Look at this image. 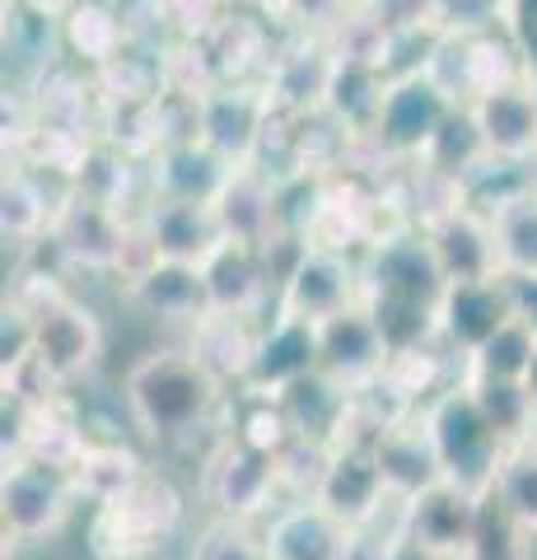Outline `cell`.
<instances>
[{
  "label": "cell",
  "mask_w": 537,
  "mask_h": 560,
  "mask_svg": "<svg viewBox=\"0 0 537 560\" xmlns=\"http://www.w3.org/2000/svg\"><path fill=\"white\" fill-rule=\"evenodd\" d=\"M127 411L154 444H178L220 411L224 383L192 350H150L127 370Z\"/></svg>",
  "instance_id": "obj_1"
},
{
  "label": "cell",
  "mask_w": 537,
  "mask_h": 560,
  "mask_svg": "<svg viewBox=\"0 0 537 560\" xmlns=\"http://www.w3.org/2000/svg\"><path fill=\"white\" fill-rule=\"evenodd\" d=\"M421 420H425L430 440H435L444 481H454L463 490H472L477 500H487L495 490L500 463H505V440H500L491 430V420L481 416L472 388L454 378L435 397H425Z\"/></svg>",
  "instance_id": "obj_2"
},
{
  "label": "cell",
  "mask_w": 537,
  "mask_h": 560,
  "mask_svg": "<svg viewBox=\"0 0 537 560\" xmlns=\"http://www.w3.org/2000/svg\"><path fill=\"white\" fill-rule=\"evenodd\" d=\"M360 280H365V300L360 304H407V308H435V313L448 290L421 224H388L360 253Z\"/></svg>",
  "instance_id": "obj_3"
},
{
  "label": "cell",
  "mask_w": 537,
  "mask_h": 560,
  "mask_svg": "<svg viewBox=\"0 0 537 560\" xmlns=\"http://www.w3.org/2000/svg\"><path fill=\"white\" fill-rule=\"evenodd\" d=\"M425 75L448 94L454 108H472L481 94L524 80V70H518V51L510 33L500 24H487V28H444L425 57Z\"/></svg>",
  "instance_id": "obj_4"
},
{
  "label": "cell",
  "mask_w": 537,
  "mask_h": 560,
  "mask_svg": "<svg viewBox=\"0 0 537 560\" xmlns=\"http://www.w3.org/2000/svg\"><path fill=\"white\" fill-rule=\"evenodd\" d=\"M80 500L75 477L38 453H14L5 458L0 477V518H5V541H43L66 528Z\"/></svg>",
  "instance_id": "obj_5"
},
{
  "label": "cell",
  "mask_w": 537,
  "mask_h": 560,
  "mask_svg": "<svg viewBox=\"0 0 537 560\" xmlns=\"http://www.w3.org/2000/svg\"><path fill=\"white\" fill-rule=\"evenodd\" d=\"M271 117H276L271 90H257L248 80L211 84L192 103V131L230 164L257 160V150H262V140L271 131Z\"/></svg>",
  "instance_id": "obj_6"
},
{
  "label": "cell",
  "mask_w": 537,
  "mask_h": 560,
  "mask_svg": "<svg viewBox=\"0 0 537 560\" xmlns=\"http://www.w3.org/2000/svg\"><path fill=\"white\" fill-rule=\"evenodd\" d=\"M276 313L304 323H327L341 308L365 300V280H360V261L351 253L332 248H304L294 253L285 276L276 280Z\"/></svg>",
  "instance_id": "obj_7"
},
{
  "label": "cell",
  "mask_w": 537,
  "mask_h": 560,
  "mask_svg": "<svg viewBox=\"0 0 537 560\" xmlns=\"http://www.w3.org/2000/svg\"><path fill=\"white\" fill-rule=\"evenodd\" d=\"M454 113V103L440 90L425 70H407V75H393L388 80V94H384V108H378L374 121V150L384 160H416L430 150V140L440 136V127Z\"/></svg>",
  "instance_id": "obj_8"
},
{
  "label": "cell",
  "mask_w": 537,
  "mask_h": 560,
  "mask_svg": "<svg viewBox=\"0 0 537 560\" xmlns=\"http://www.w3.org/2000/svg\"><path fill=\"white\" fill-rule=\"evenodd\" d=\"M183 500L168 481L145 477L141 486L122 495L117 504H103L94 518V551L98 560H122V556H145L160 551L164 537L178 528Z\"/></svg>",
  "instance_id": "obj_9"
},
{
  "label": "cell",
  "mask_w": 537,
  "mask_h": 560,
  "mask_svg": "<svg viewBox=\"0 0 537 560\" xmlns=\"http://www.w3.org/2000/svg\"><path fill=\"white\" fill-rule=\"evenodd\" d=\"M276 495H281V477H276V453H262L244 440H224L215 458L206 463V500H211L215 518L253 523L267 514Z\"/></svg>",
  "instance_id": "obj_10"
},
{
  "label": "cell",
  "mask_w": 537,
  "mask_h": 560,
  "mask_svg": "<svg viewBox=\"0 0 537 560\" xmlns=\"http://www.w3.org/2000/svg\"><path fill=\"white\" fill-rule=\"evenodd\" d=\"M33 360L38 370L66 388L80 374L94 370V360L103 355V327L94 318V308H84L80 300H57L33 318Z\"/></svg>",
  "instance_id": "obj_11"
},
{
  "label": "cell",
  "mask_w": 537,
  "mask_h": 560,
  "mask_svg": "<svg viewBox=\"0 0 537 560\" xmlns=\"http://www.w3.org/2000/svg\"><path fill=\"white\" fill-rule=\"evenodd\" d=\"M314 500L337 523H346V528H365V523L384 518L397 504L388 495V481H384V471H378L374 448H365V444H337L332 448Z\"/></svg>",
  "instance_id": "obj_12"
},
{
  "label": "cell",
  "mask_w": 537,
  "mask_h": 560,
  "mask_svg": "<svg viewBox=\"0 0 537 560\" xmlns=\"http://www.w3.org/2000/svg\"><path fill=\"white\" fill-rule=\"evenodd\" d=\"M435 261L448 285H477V280H500V257H495V230L491 215L477 206H448L435 220L421 224Z\"/></svg>",
  "instance_id": "obj_13"
},
{
  "label": "cell",
  "mask_w": 537,
  "mask_h": 560,
  "mask_svg": "<svg viewBox=\"0 0 537 560\" xmlns=\"http://www.w3.org/2000/svg\"><path fill=\"white\" fill-rule=\"evenodd\" d=\"M388 360L393 350L365 304H351L337 318L318 323V370L337 378L341 388H360V383L378 378L388 370Z\"/></svg>",
  "instance_id": "obj_14"
},
{
  "label": "cell",
  "mask_w": 537,
  "mask_h": 560,
  "mask_svg": "<svg viewBox=\"0 0 537 560\" xmlns=\"http://www.w3.org/2000/svg\"><path fill=\"white\" fill-rule=\"evenodd\" d=\"M514 318L510 280H477V285H448L440 300V346L454 350L458 364L477 355L500 327Z\"/></svg>",
  "instance_id": "obj_15"
},
{
  "label": "cell",
  "mask_w": 537,
  "mask_h": 560,
  "mask_svg": "<svg viewBox=\"0 0 537 560\" xmlns=\"http://www.w3.org/2000/svg\"><path fill=\"white\" fill-rule=\"evenodd\" d=\"M314 370H318V323L276 313L271 327L257 331L244 388L253 397H281L290 383H300L304 374H314Z\"/></svg>",
  "instance_id": "obj_16"
},
{
  "label": "cell",
  "mask_w": 537,
  "mask_h": 560,
  "mask_svg": "<svg viewBox=\"0 0 537 560\" xmlns=\"http://www.w3.org/2000/svg\"><path fill=\"white\" fill-rule=\"evenodd\" d=\"M47 243H57L71 261L94 267V271L122 267L127 261V224H122V215H117V206L94 201V197H84V191L61 197L57 224H51Z\"/></svg>",
  "instance_id": "obj_17"
},
{
  "label": "cell",
  "mask_w": 537,
  "mask_h": 560,
  "mask_svg": "<svg viewBox=\"0 0 537 560\" xmlns=\"http://www.w3.org/2000/svg\"><path fill=\"white\" fill-rule=\"evenodd\" d=\"M477 518H481V500L454 481H440L421 490L416 500H402V528L448 560L467 556V547L477 537Z\"/></svg>",
  "instance_id": "obj_18"
},
{
  "label": "cell",
  "mask_w": 537,
  "mask_h": 560,
  "mask_svg": "<svg viewBox=\"0 0 537 560\" xmlns=\"http://www.w3.org/2000/svg\"><path fill=\"white\" fill-rule=\"evenodd\" d=\"M220 243H224V230L215 220V206L168 201V197L150 201V210H145V257L192 261V267H201Z\"/></svg>",
  "instance_id": "obj_19"
},
{
  "label": "cell",
  "mask_w": 537,
  "mask_h": 560,
  "mask_svg": "<svg viewBox=\"0 0 537 560\" xmlns=\"http://www.w3.org/2000/svg\"><path fill=\"white\" fill-rule=\"evenodd\" d=\"M467 113H472L481 140H487V154L537 164V90L528 80H514L481 94Z\"/></svg>",
  "instance_id": "obj_20"
},
{
  "label": "cell",
  "mask_w": 537,
  "mask_h": 560,
  "mask_svg": "<svg viewBox=\"0 0 537 560\" xmlns=\"http://www.w3.org/2000/svg\"><path fill=\"white\" fill-rule=\"evenodd\" d=\"M388 94V70L374 57L360 51H337L332 75H327V94H323V113L337 121L341 136H374L378 108Z\"/></svg>",
  "instance_id": "obj_21"
},
{
  "label": "cell",
  "mask_w": 537,
  "mask_h": 560,
  "mask_svg": "<svg viewBox=\"0 0 537 560\" xmlns=\"http://www.w3.org/2000/svg\"><path fill=\"white\" fill-rule=\"evenodd\" d=\"M201 276H206V294H211V313L253 318V313L262 308V300H267L271 261H267V248L224 238L220 248L201 261Z\"/></svg>",
  "instance_id": "obj_22"
},
{
  "label": "cell",
  "mask_w": 537,
  "mask_h": 560,
  "mask_svg": "<svg viewBox=\"0 0 537 560\" xmlns=\"http://www.w3.org/2000/svg\"><path fill=\"white\" fill-rule=\"evenodd\" d=\"M238 164H230L224 154H215L201 136H183V140H164L160 160H154V197L168 201H206L215 206V197L230 183V173Z\"/></svg>",
  "instance_id": "obj_23"
},
{
  "label": "cell",
  "mask_w": 537,
  "mask_h": 560,
  "mask_svg": "<svg viewBox=\"0 0 537 560\" xmlns=\"http://www.w3.org/2000/svg\"><path fill=\"white\" fill-rule=\"evenodd\" d=\"M131 300L154 318L168 323H201L211 313V294H206V276L192 261H164L145 257L131 271Z\"/></svg>",
  "instance_id": "obj_24"
},
{
  "label": "cell",
  "mask_w": 537,
  "mask_h": 560,
  "mask_svg": "<svg viewBox=\"0 0 537 560\" xmlns=\"http://www.w3.org/2000/svg\"><path fill=\"white\" fill-rule=\"evenodd\" d=\"M215 220H220L224 238L267 248V243L281 234V215H276V178L262 173L257 164H238L230 173V183H224V191L215 197Z\"/></svg>",
  "instance_id": "obj_25"
},
{
  "label": "cell",
  "mask_w": 537,
  "mask_h": 560,
  "mask_svg": "<svg viewBox=\"0 0 537 560\" xmlns=\"http://www.w3.org/2000/svg\"><path fill=\"white\" fill-rule=\"evenodd\" d=\"M271 560H341L351 528L337 523L318 500H290L262 528Z\"/></svg>",
  "instance_id": "obj_26"
},
{
  "label": "cell",
  "mask_w": 537,
  "mask_h": 560,
  "mask_svg": "<svg viewBox=\"0 0 537 560\" xmlns=\"http://www.w3.org/2000/svg\"><path fill=\"white\" fill-rule=\"evenodd\" d=\"M374 458H378V471H384L393 500H416L421 490H430V486L444 481L440 453H435V440H430L421 411H416L407 425L388 430L384 440L374 444Z\"/></svg>",
  "instance_id": "obj_27"
},
{
  "label": "cell",
  "mask_w": 537,
  "mask_h": 560,
  "mask_svg": "<svg viewBox=\"0 0 537 560\" xmlns=\"http://www.w3.org/2000/svg\"><path fill=\"white\" fill-rule=\"evenodd\" d=\"M281 411L290 420L294 440H314V444H332L341 440V425H346V401H351V388H341L337 378H327L323 370L304 374L300 383L276 397Z\"/></svg>",
  "instance_id": "obj_28"
},
{
  "label": "cell",
  "mask_w": 537,
  "mask_h": 560,
  "mask_svg": "<svg viewBox=\"0 0 537 560\" xmlns=\"http://www.w3.org/2000/svg\"><path fill=\"white\" fill-rule=\"evenodd\" d=\"M257 331L248 327V318H234V313H206L201 323H192V355L211 370L220 383H244L248 360H253Z\"/></svg>",
  "instance_id": "obj_29"
},
{
  "label": "cell",
  "mask_w": 537,
  "mask_h": 560,
  "mask_svg": "<svg viewBox=\"0 0 537 560\" xmlns=\"http://www.w3.org/2000/svg\"><path fill=\"white\" fill-rule=\"evenodd\" d=\"M71 477L80 495L103 510V504H117L122 495H131L145 481V471L127 444H90L80 453V463L71 467Z\"/></svg>",
  "instance_id": "obj_30"
},
{
  "label": "cell",
  "mask_w": 537,
  "mask_h": 560,
  "mask_svg": "<svg viewBox=\"0 0 537 560\" xmlns=\"http://www.w3.org/2000/svg\"><path fill=\"white\" fill-rule=\"evenodd\" d=\"M458 383L472 388L481 416L491 420V430L505 440V448L537 440V407H533V397L518 378H472V374H463Z\"/></svg>",
  "instance_id": "obj_31"
},
{
  "label": "cell",
  "mask_w": 537,
  "mask_h": 560,
  "mask_svg": "<svg viewBox=\"0 0 537 560\" xmlns=\"http://www.w3.org/2000/svg\"><path fill=\"white\" fill-rule=\"evenodd\" d=\"M491 230H495V257L505 280H537V197L505 201L491 210Z\"/></svg>",
  "instance_id": "obj_32"
},
{
  "label": "cell",
  "mask_w": 537,
  "mask_h": 560,
  "mask_svg": "<svg viewBox=\"0 0 537 560\" xmlns=\"http://www.w3.org/2000/svg\"><path fill=\"white\" fill-rule=\"evenodd\" d=\"M533 355H537V331H533V323H524L514 313V318L500 327L495 337L477 350V355H467L458 364V378L472 374V378H518L524 383Z\"/></svg>",
  "instance_id": "obj_33"
},
{
  "label": "cell",
  "mask_w": 537,
  "mask_h": 560,
  "mask_svg": "<svg viewBox=\"0 0 537 560\" xmlns=\"http://www.w3.org/2000/svg\"><path fill=\"white\" fill-rule=\"evenodd\" d=\"M481 160H487V140H481L472 113L454 108L448 121L440 127V136L430 140V150L421 154V168L440 173V178H448V183H463Z\"/></svg>",
  "instance_id": "obj_34"
},
{
  "label": "cell",
  "mask_w": 537,
  "mask_h": 560,
  "mask_svg": "<svg viewBox=\"0 0 537 560\" xmlns=\"http://www.w3.org/2000/svg\"><path fill=\"white\" fill-rule=\"evenodd\" d=\"M491 495L505 504V514L518 523V528L528 537H537V440L505 448V463H500Z\"/></svg>",
  "instance_id": "obj_35"
},
{
  "label": "cell",
  "mask_w": 537,
  "mask_h": 560,
  "mask_svg": "<svg viewBox=\"0 0 537 560\" xmlns=\"http://www.w3.org/2000/svg\"><path fill=\"white\" fill-rule=\"evenodd\" d=\"M5 238H20V243H38L43 234H51V224H57V210H61V201L51 206L47 201V191H43V183L33 178V173H10L5 178Z\"/></svg>",
  "instance_id": "obj_36"
},
{
  "label": "cell",
  "mask_w": 537,
  "mask_h": 560,
  "mask_svg": "<svg viewBox=\"0 0 537 560\" xmlns=\"http://www.w3.org/2000/svg\"><path fill=\"white\" fill-rule=\"evenodd\" d=\"M122 38H127V28L122 20L103 5V0H75L71 10H66V43H71L80 57H90V61H117L122 57Z\"/></svg>",
  "instance_id": "obj_37"
},
{
  "label": "cell",
  "mask_w": 537,
  "mask_h": 560,
  "mask_svg": "<svg viewBox=\"0 0 537 560\" xmlns=\"http://www.w3.org/2000/svg\"><path fill=\"white\" fill-rule=\"evenodd\" d=\"M463 560H528V533L505 514V504L495 495L481 500L477 537H472V547H467Z\"/></svg>",
  "instance_id": "obj_38"
},
{
  "label": "cell",
  "mask_w": 537,
  "mask_h": 560,
  "mask_svg": "<svg viewBox=\"0 0 537 560\" xmlns=\"http://www.w3.org/2000/svg\"><path fill=\"white\" fill-rule=\"evenodd\" d=\"M187 560H271L267 556V537L253 523L238 518H211L192 541Z\"/></svg>",
  "instance_id": "obj_39"
},
{
  "label": "cell",
  "mask_w": 537,
  "mask_h": 560,
  "mask_svg": "<svg viewBox=\"0 0 537 560\" xmlns=\"http://www.w3.org/2000/svg\"><path fill=\"white\" fill-rule=\"evenodd\" d=\"M332 458V444H314V440H290L276 453V477H281V495L290 500H314V490Z\"/></svg>",
  "instance_id": "obj_40"
},
{
  "label": "cell",
  "mask_w": 537,
  "mask_h": 560,
  "mask_svg": "<svg viewBox=\"0 0 537 560\" xmlns=\"http://www.w3.org/2000/svg\"><path fill=\"white\" fill-rule=\"evenodd\" d=\"M500 28H505L510 38H518V33L537 28V0H510V5L500 10Z\"/></svg>",
  "instance_id": "obj_41"
},
{
  "label": "cell",
  "mask_w": 537,
  "mask_h": 560,
  "mask_svg": "<svg viewBox=\"0 0 537 560\" xmlns=\"http://www.w3.org/2000/svg\"><path fill=\"white\" fill-rule=\"evenodd\" d=\"M388 560H448V556H440L435 547H425L416 533H407V528H397V537H393V551H388Z\"/></svg>",
  "instance_id": "obj_42"
},
{
  "label": "cell",
  "mask_w": 537,
  "mask_h": 560,
  "mask_svg": "<svg viewBox=\"0 0 537 560\" xmlns=\"http://www.w3.org/2000/svg\"><path fill=\"white\" fill-rule=\"evenodd\" d=\"M514 51H518V70H524V80L537 84V28L518 33V38H514Z\"/></svg>",
  "instance_id": "obj_43"
},
{
  "label": "cell",
  "mask_w": 537,
  "mask_h": 560,
  "mask_svg": "<svg viewBox=\"0 0 537 560\" xmlns=\"http://www.w3.org/2000/svg\"><path fill=\"white\" fill-rule=\"evenodd\" d=\"M524 388H528V397H533V407H537V355H533V364H528V374H524Z\"/></svg>",
  "instance_id": "obj_44"
},
{
  "label": "cell",
  "mask_w": 537,
  "mask_h": 560,
  "mask_svg": "<svg viewBox=\"0 0 537 560\" xmlns=\"http://www.w3.org/2000/svg\"><path fill=\"white\" fill-rule=\"evenodd\" d=\"M510 5V0H491V10H495V20H500V10H505Z\"/></svg>",
  "instance_id": "obj_45"
},
{
  "label": "cell",
  "mask_w": 537,
  "mask_h": 560,
  "mask_svg": "<svg viewBox=\"0 0 537 560\" xmlns=\"http://www.w3.org/2000/svg\"><path fill=\"white\" fill-rule=\"evenodd\" d=\"M122 560H160V556H154V551H145V556H122Z\"/></svg>",
  "instance_id": "obj_46"
},
{
  "label": "cell",
  "mask_w": 537,
  "mask_h": 560,
  "mask_svg": "<svg viewBox=\"0 0 537 560\" xmlns=\"http://www.w3.org/2000/svg\"><path fill=\"white\" fill-rule=\"evenodd\" d=\"M533 197H537V178H533Z\"/></svg>",
  "instance_id": "obj_47"
},
{
  "label": "cell",
  "mask_w": 537,
  "mask_h": 560,
  "mask_svg": "<svg viewBox=\"0 0 537 560\" xmlns=\"http://www.w3.org/2000/svg\"><path fill=\"white\" fill-rule=\"evenodd\" d=\"M346 5H351V0H346ZM355 5H360V0H355Z\"/></svg>",
  "instance_id": "obj_48"
},
{
  "label": "cell",
  "mask_w": 537,
  "mask_h": 560,
  "mask_svg": "<svg viewBox=\"0 0 537 560\" xmlns=\"http://www.w3.org/2000/svg\"><path fill=\"white\" fill-rule=\"evenodd\" d=\"M533 90H537V84H533Z\"/></svg>",
  "instance_id": "obj_49"
}]
</instances>
